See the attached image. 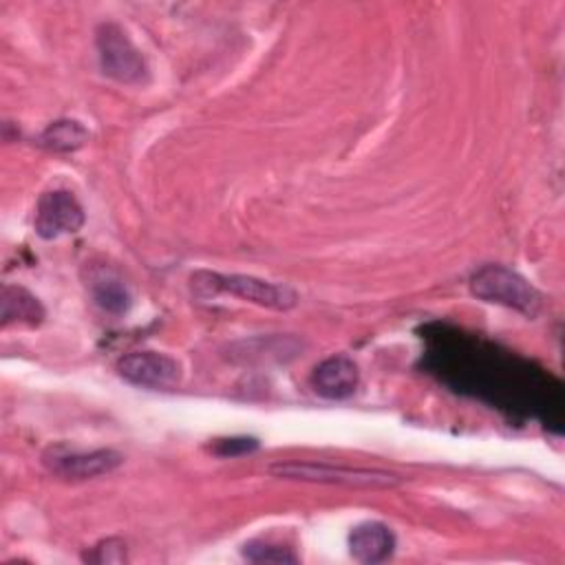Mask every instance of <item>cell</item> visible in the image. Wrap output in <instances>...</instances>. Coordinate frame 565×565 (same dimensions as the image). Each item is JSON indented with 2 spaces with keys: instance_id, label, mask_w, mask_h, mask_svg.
I'll list each match as a JSON object with an SVG mask.
<instances>
[{
  "instance_id": "277c9868",
  "label": "cell",
  "mask_w": 565,
  "mask_h": 565,
  "mask_svg": "<svg viewBox=\"0 0 565 565\" xmlns=\"http://www.w3.org/2000/svg\"><path fill=\"white\" fill-rule=\"evenodd\" d=\"M95 46L104 75L121 84H141L148 77V66L141 51L132 44L128 33L115 24L104 22L95 31Z\"/></svg>"
},
{
  "instance_id": "9c48e42d",
  "label": "cell",
  "mask_w": 565,
  "mask_h": 565,
  "mask_svg": "<svg viewBox=\"0 0 565 565\" xmlns=\"http://www.w3.org/2000/svg\"><path fill=\"white\" fill-rule=\"evenodd\" d=\"M395 550V534L380 521H364L349 534V552L358 563L375 565L386 561Z\"/></svg>"
},
{
  "instance_id": "5bb4252c",
  "label": "cell",
  "mask_w": 565,
  "mask_h": 565,
  "mask_svg": "<svg viewBox=\"0 0 565 565\" xmlns=\"http://www.w3.org/2000/svg\"><path fill=\"white\" fill-rule=\"evenodd\" d=\"M258 448V441L254 437H232V439H218L214 446V452L221 457H236V455H247Z\"/></svg>"
},
{
  "instance_id": "8992f818",
  "label": "cell",
  "mask_w": 565,
  "mask_h": 565,
  "mask_svg": "<svg viewBox=\"0 0 565 565\" xmlns=\"http://www.w3.org/2000/svg\"><path fill=\"white\" fill-rule=\"evenodd\" d=\"M84 221V207L68 190H51L44 192L38 201L33 227L38 236L51 241L62 234H73L82 230Z\"/></svg>"
},
{
  "instance_id": "6da1fadb",
  "label": "cell",
  "mask_w": 565,
  "mask_h": 565,
  "mask_svg": "<svg viewBox=\"0 0 565 565\" xmlns=\"http://www.w3.org/2000/svg\"><path fill=\"white\" fill-rule=\"evenodd\" d=\"M192 291L201 298H214L218 294H232L241 300L254 302L258 307L287 311L296 307L298 294L282 282H269L256 276L245 274H216V271H196L190 278Z\"/></svg>"
},
{
  "instance_id": "5b68a950",
  "label": "cell",
  "mask_w": 565,
  "mask_h": 565,
  "mask_svg": "<svg viewBox=\"0 0 565 565\" xmlns=\"http://www.w3.org/2000/svg\"><path fill=\"white\" fill-rule=\"evenodd\" d=\"M42 461L53 475L82 481V479H95L99 475L113 472L115 468L121 466L124 457L110 448L86 452V450H68L64 446H55L42 455Z\"/></svg>"
},
{
  "instance_id": "52a82bcc",
  "label": "cell",
  "mask_w": 565,
  "mask_h": 565,
  "mask_svg": "<svg viewBox=\"0 0 565 565\" xmlns=\"http://www.w3.org/2000/svg\"><path fill=\"white\" fill-rule=\"evenodd\" d=\"M117 373L143 388H174L181 382V364L157 351H135L117 360Z\"/></svg>"
},
{
  "instance_id": "30bf717a",
  "label": "cell",
  "mask_w": 565,
  "mask_h": 565,
  "mask_svg": "<svg viewBox=\"0 0 565 565\" xmlns=\"http://www.w3.org/2000/svg\"><path fill=\"white\" fill-rule=\"evenodd\" d=\"M93 300L108 313H124L130 307V291L126 282L110 269H95L88 278Z\"/></svg>"
},
{
  "instance_id": "4fadbf2b",
  "label": "cell",
  "mask_w": 565,
  "mask_h": 565,
  "mask_svg": "<svg viewBox=\"0 0 565 565\" xmlns=\"http://www.w3.org/2000/svg\"><path fill=\"white\" fill-rule=\"evenodd\" d=\"M241 554L249 563H298V554L291 547L271 543V541H263V539L247 541L243 545Z\"/></svg>"
},
{
  "instance_id": "9a60e30c",
  "label": "cell",
  "mask_w": 565,
  "mask_h": 565,
  "mask_svg": "<svg viewBox=\"0 0 565 565\" xmlns=\"http://www.w3.org/2000/svg\"><path fill=\"white\" fill-rule=\"evenodd\" d=\"M124 541L119 539H108V541H102L99 545H95V554L86 558L95 561V563H121L126 556H124Z\"/></svg>"
},
{
  "instance_id": "ba28073f",
  "label": "cell",
  "mask_w": 565,
  "mask_h": 565,
  "mask_svg": "<svg viewBox=\"0 0 565 565\" xmlns=\"http://www.w3.org/2000/svg\"><path fill=\"white\" fill-rule=\"evenodd\" d=\"M360 384L358 364L349 355H331L311 373L313 391L324 399H347Z\"/></svg>"
},
{
  "instance_id": "8fae6325",
  "label": "cell",
  "mask_w": 565,
  "mask_h": 565,
  "mask_svg": "<svg viewBox=\"0 0 565 565\" xmlns=\"http://www.w3.org/2000/svg\"><path fill=\"white\" fill-rule=\"evenodd\" d=\"M0 318H2L4 327L11 324V322L40 324L42 318H44V307L26 289L4 285L2 296H0Z\"/></svg>"
},
{
  "instance_id": "7c38bea8",
  "label": "cell",
  "mask_w": 565,
  "mask_h": 565,
  "mask_svg": "<svg viewBox=\"0 0 565 565\" xmlns=\"http://www.w3.org/2000/svg\"><path fill=\"white\" fill-rule=\"evenodd\" d=\"M88 141V130L77 119H57L40 135V146L55 152H73Z\"/></svg>"
},
{
  "instance_id": "3957f363",
  "label": "cell",
  "mask_w": 565,
  "mask_h": 565,
  "mask_svg": "<svg viewBox=\"0 0 565 565\" xmlns=\"http://www.w3.org/2000/svg\"><path fill=\"white\" fill-rule=\"evenodd\" d=\"M269 472L278 479H296V481H313V483H340L353 488H393L402 481L399 475L386 470H369V468H349V466H331L316 461H278L269 466Z\"/></svg>"
},
{
  "instance_id": "7a4b0ae2",
  "label": "cell",
  "mask_w": 565,
  "mask_h": 565,
  "mask_svg": "<svg viewBox=\"0 0 565 565\" xmlns=\"http://www.w3.org/2000/svg\"><path fill=\"white\" fill-rule=\"evenodd\" d=\"M470 289L486 302L510 307L527 318L539 316L543 298L541 294L514 269L503 265H483L470 278Z\"/></svg>"
}]
</instances>
